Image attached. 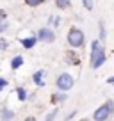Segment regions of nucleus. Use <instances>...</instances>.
Instances as JSON below:
<instances>
[{
  "mask_svg": "<svg viewBox=\"0 0 114 121\" xmlns=\"http://www.w3.org/2000/svg\"><path fill=\"white\" fill-rule=\"evenodd\" d=\"M82 4H84V7L88 9V11L93 9V0H82Z\"/></svg>",
  "mask_w": 114,
  "mask_h": 121,
  "instance_id": "obj_18",
  "label": "nucleus"
},
{
  "mask_svg": "<svg viewBox=\"0 0 114 121\" xmlns=\"http://www.w3.org/2000/svg\"><path fill=\"white\" fill-rule=\"evenodd\" d=\"M57 114H59V109H57V107H55V109H53L52 112H48V114H46L45 121H53V119H55V116H57Z\"/></svg>",
  "mask_w": 114,
  "mask_h": 121,
  "instance_id": "obj_14",
  "label": "nucleus"
},
{
  "mask_svg": "<svg viewBox=\"0 0 114 121\" xmlns=\"http://www.w3.org/2000/svg\"><path fill=\"white\" fill-rule=\"evenodd\" d=\"M57 9H68L71 5V0H55Z\"/></svg>",
  "mask_w": 114,
  "mask_h": 121,
  "instance_id": "obj_12",
  "label": "nucleus"
},
{
  "mask_svg": "<svg viewBox=\"0 0 114 121\" xmlns=\"http://www.w3.org/2000/svg\"><path fill=\"white\" fill-rule=\"evenodd\" d=\"M20 43H22V46H23V48L31 50V48H34V46H36V43H38V38H36V36H29V38H22V39H20Z\"/></svg>",
  "mask_w": 114,
  "mask_h": 121,
  "instance_id": "obj_8",
  "label": "nucleus"
},
{
  "mask_svg": "<svg viewBox=\"0 0 114 121\" xmlns=\"http://www.w3.org/2000/svg\"><path fill=\"white\" fill-rule=\"evenodd\" d=\"M16 96H18L20 102H25V100H27V89L22 87V86H18V87H16Z\"/></svg>",
  "mask_w": 114,
  "mask_h": 121,
  "instance_id": "obj_11",
  "label": "nucleus"
},
{
  "mask_svg": "<svg viewBox=\"0 0 114 121\" xmlns=\"http://www.w3.org/2000/svg\"><path fill=\"white\" fill-rule=\"evenodd\" d=\"M105 36H107L105 27H103V23H100V43H103V41H105Z\"/></svg>",
  "mask_w": 114,
  "mask_h": 121,
  "instance_id": "obj_16",
  "label": "nucleus"
},
{
  "mask_svg": "<svg viewBox=\"0 0 114 121\" xmlns=\"http://www.w3.org/2000/svg\"><path fill=\"white\" fill-rule=\"evenodd\" d=\"M107 84H114V77H109V78H107Z\"/></svg>",
  "mask_w": 114,
  "mask_h": 121,
  "instance_id": "obj_23",
  "label": "nucleus"
},
{
  "mask_svg": "<svg viewBox=\"0 0 114 121\" xmlns=\"http://www.w3.org/2000/svg\"><path fill=\"white\" fill-rule=\"evenodd\" d=\"M55 86L59 93H68V91L73 89L75 86V78H73L70 73H61V75L55 78Z\"/></svg>",
  "mask_w": 114,
  "mask_h": 121,
  "instance_id": "obj_3",
  "label": "nucleus"
},
{
  "mask_svg": "<svg viewBox=\"0 0 114 121\" xmlns=\"http://www.w3.org/2000/svg\"><path fill=\"white\" fill-rule=\"evenodd\" d=\"M38 41H43V43H53L55 41V32H53L52 29H48V27H45V29H39L38 30Z\"/></svg>",
  "mask_w": 114,
  "mask_h": 121,
  "instance_id": "obj_4",
  "label": "nucleus"
},
{
  "mask_svg": "<svg viewBox=\"0 0 114 121\" xmlns=\"http://www.w3.org/2000/svg\"><path fill=\"white\" fill-rule=\"evenodd\" d=\"M7 27H9V23L5 22V20H0V32H5Z\"/></svg>",
  "mask_w": 114,
  "mask_h": 121,
  "instance_id": "obj_19",
  "label": "nucleus"
},
{
  "mask_svg": "<svg viewBox=\"0 0 114 121\" xmlns=\"http://www.w3.org/2000/svg\"><path fill=\"white\" fill-rule=\"evenodd\" d=\"M66 41H68V45L71 46V48H80V46H84V43H86V36H84V32L80 29L71 27V29L68 30Z\"/></svg>",
  "mask_w": 114,
  "mask_h": 121,
  "instance_id": "obj_2",
  "label": "nucleus"
},
{
  "mask_svg": "<svg viewBox=\"0 0 114 121\" xmlns=\"http://www.w3.org/2000/svg\"><path fill=\"white\" fill-rule=\"evenodd\" d=\"M45 0H25L27 5H31V7H36V5H41Z\"/></svg>",
  "mask_w": 114,
  "mask_h": 121,
  "instance_id": "obj_15",
  "label": "nucleus"
},
{
  "mask_svg": "<svg viewBox=\"0 0 114 121\" xmlns=\"http://www.w3.org/2000/svg\"><path fill=\"white\" fill-rule=\"evenodd\" d=\"M23 121H38V119H36L34 116H29V117H25V119H23Z\"/></svg>",
  "mask_w": 114,
  "mask_h": 121,
  "instance_id": "obj_21",
  "label": "nucleus"
},
{
  "mask_svg": "<svg viewBox=\"0 0 114 121\" xmlns=\"http://www.w3.org/2000/svg\"><path fill=\"white\" fill-rule=\"evenodd\" d=\"M66 62H68V64H71V66H79V64H80V59H79V55H77V53L68 52V53H66Z\"/></svg>",
  "mask_w": 114,
  "mask_h": 121,
  "instance_id": "obj_9",
  "label": "nucleus"
},
{
  "mask_svg": "<svg viewBox=\"0 0 114 121\" xmlns=\"http://www.w3.org/2000/svg\"><path fill=\"white\" fill-rule=\"evenodd\" d=\"M68 100V96H66V93H59V95H53L52 96V102L55 103V102H66Z\"/></svg>",
  "mask_w": 114,
  "mask_h": 121,
  "instance_id": "obj_13",
  "label": "nucleus"
},
{
  "mask_svg": "<svg viewBox=\"0 0 114 121\" xmlns=\"http://www.w3.org/2000/svg\"><path fill=\"white\" fill-rule=\"evenodd\" d=\"M80 121H89V119H86V117H84V119H80Z\"/></svg>",
  "mask_w": 114,
  "mask_h": 121,
  "instance_id": "obj_24",
  "label": "nucleus"
},
{
  "mask_svg": "<svg viewBox=\"0 0 114 121\" xmlns=\"http://www.w3.org/2000/svg\"><path fill=\"white\" fill-rule=\"evenodd\" d=\"M22 66H23V57L22 55H14L11 59V69H13V71H16V69L22 68Z\"/></svg>",
  "mask_w": 114,
  "mask_h": 121,
  "instance_id": "obj_10",
  "label": "nucleus"
},
{
  "mask_svg": "<svg viewBox=\"0 0 114 121\" xmlns=\"http://www.w3.org/2000/svg\"><path fill=\"white\" fill-rule=\"evenodd\" d=\"M100 48H102V43L98 41V39H95V41L91 43V57H89V64H93L96 60V57H98L100 53Z\"/></svg>",
  "mask_w": 114,
  "mask_h": 121,
  "instance_id": "obj_5",
  "label": "nucleus"
},
{
  "mask_svg": "<svg viewBox=\"0 0 114 121\" xmlns=\"http://www.w3.org/2000/svg\"><path fill=\"white\" fill-rule=\"evenodd\" d=\"M9 86V82H7V78H4V77H0V91H4L5 87Z\"/></svg>",
  "mask_w": 114,
  "mask_h": 121,
  "instance_id": "obj_17",
  "label": "nucleus"
},
{
  "mask_svg": "<svg viewBox=\"0 0 114 121\" xmlns=\"http://www.w3.org/2000/svg\"><path fill=\"white\" fill-rule=\"evenodd\" d=\"M5 16H7V14H5V11H0V20H5Z\"/></svg>",
  "mask_w": 114,
  "mask_h": 121,
  "instance_id": "obj_22",
  "label": "nucleus"
},
{
  "mask_svg": "<svg viewBox=\"0 0 114 121\" xmlns=\"http://www.w3.org/2000/svg\"><path fill=\"white\" fill-rule=\"evenodd\" d=\"M7 48H9L7 39H2V38H0V50H7Z\"/></svg>",
  "mask_w": 114,
  "mask_h": 121,
  "instance_id": "obj_20",
  "label": "nucleus"
},
{
  "mask_svg": "<svg viewBox=\"0 0 114 121\" xmlns=\"http://www.w3.org/2000/svg\"><path fill=\"white\" fill-rule=\"evenodd\" d=\"M112 114H114V100H107L105 103H102L93 112V119L95 121H109Z\"/></svg>",
  "mask_w": 114,
  "mask_h": 121,
  "instance_id": "obj_1",
  "label": "nucleus"
},
{
  "mask_svg": "<svg viewBox=\"0 0 114 121\" xmlns=\"http://www.w3.org/2000/svg\"><path fill=\"white\" fill-rule=\"evenodd\" d=\"M14 117H16L14 110L7 109V107H2V109H0V121H13Z\"/></svg>",
  "mask_w": 114,
  "mask_h": 121,
  "instance_id": "obj_6",
  "label": "nucleus"
},
{
  "mask_svg": "<svg viewBox=\"0 0 114 121\" xmlns=\"http://www.w3.org/2000/svg\"><path fill=\"white\" fill-rule=\"evenodd\" d=\"M32 82L38 87H45V69H38V71L32 75Z\"/></svg>",
  "mask_w": 114,
  "mask_h": 121,
  "instance_id": "obj_7",
  "label": "nucleus"
}]
</instances>
